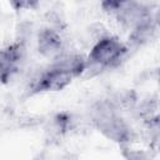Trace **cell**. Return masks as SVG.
I'll return each instance as SVG.
<instances>
[{"mask_svg":"<svg viewBox=\"0 0 160 160\" xmlns=\"http://www.w3.org/2000/svg\"><path fill=\"white\" fill-rule=\"evenodd\" d=\"M86 61L80 55H60L54 64L34 79L30 92L56 91L70 84L71 79L79 76L85 70Z\"/></svg>","mask_w":160,"mask_h":160,"instance_id":"6da1fadb","label":"cell"},{"mask_svg":"<svg viewBox=\"0 0 160 160\" xmlns=\"http://www.w3.org/2000/svg\"><path fill=\"white\" fill-rule=\"evenodd\" d=\"M92 121L95 126L109 139L118 142H126L131 138V131L125 121L116 114L111 101L100 102L92 111Z\"/></svg>","mask_w":160,"mask_h":160,"instance_id":"7a4b0ae2","label":"cell"},{"mask_svg":"<svg viewBox=\"0 0 160 160\" xmlns=\"http://www.w3.org/2000/svg\"><path fill=\"white\" fill-rule=\"evenodd\" d=\"M126 48L116 39L111 36H104L96 41L92 46L89 60L86 61L85 70H102L105 68L116 65L125 55Z\"/></svg>","mask_w":160,"mask_h":160,"instance_id":"3957f363","label":"cell"},{"mask_svg":"<svg viewBox=\"0 0 160 160\" xmlns=\"http://www.w3.org/2000/svg\"><path fill=\"white\" fill-rule=\"evenodd\" d=\"M105 10L115 12L119 21L132 29L150 24V11L146 6L132 1H106L102 4Z\"/></svg>","mask_w":160,"mask_h":160,"instance_id":"277c9868","label":"cell"},{"mask_svg":"<svg viewBox=\"0 0 160 160\" xmlns=\"http://www.w3.org/2000/svg\"><path fill=\"white\" fill-rule=\"evenodd\" d=\"M24 44L16 42L0 50V81L6 82L18 71L19 65L24 58Z\"/></svg>","mask_w":160,"mask_h":160,"instance_id":"5b68a950","label":"cell"},{"mask_svg":"<svg viewBox=\"0 0 160 160\" xmlns=\"http://www.w3.org/2000/svg\"><path fill=\"white\" fill-rule=\"evenodd\" d=\"M38 48L44 56L58 59L62 55V40L60 34L52 29H42L39 32Z\"/></svg>","mask_w":160,"mask_h":160,"instance_id":"8992f818","label":"cell"}]
</instances>
